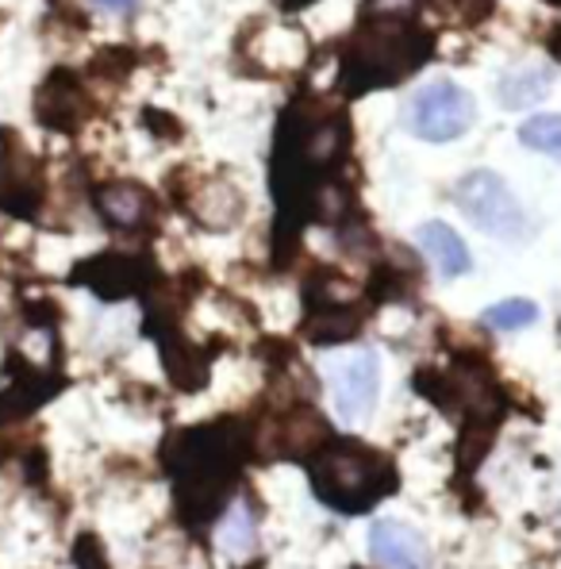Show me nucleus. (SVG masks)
Listing matches in <instances>:
<instances>
[{
	"label": "nucleus",
	"instance_id": "15",
	"mask_svg": "<svg viewBox=\"0 0 561 569\" xmlns=\"http://www.w3.org/2000/svg\"><path fill=\"white\" fill-rule=\"evenodd\" d=\"M420 247L442 278H462V273H469V266H473V258H469L465 242L458 239V231L447 228V223H439V220L423 223L420 228Z\"/></svg>",
	"mask_w": 561,
	"mask_h": 569
},
{
	"label": "nucleus",
	"instance_id": "13",
	"mask_svg": "<svg viewBox=\"0 0 561 569\" xmlns=\"http://www.w3.org/2000/svg\"><path fill=\"white\" fill-rule=\"evenodd\" d=\"M158 347H162V366H166V373H170L173 389H181V392L204 389L208 370H212V358H208L204 347L189 342L181 331L158 335Z\"/></svg>",
	"mask_w": 561,
	"mask_h": 569
},
{
	"label": "nucleus",
	"instance_id": "14",
	"mask_svg": "<svg viewBox=\"0 0 561 569\" xmlns=\"http://www.w3.org/2000/svg\"><path fill=\"white\" fill-rule=\"evenodd\" d=\"M362 308L350 305V300H334V305H312L304 320V339L315 342V347H339V342H350L358 331H362Z\"/></svg>",
	"mask_w": 561,
	"mask_h": 569
},
{
	"label": "nucleus",
	"instance_id": "10",
	"mask_svg": "<svg viewBox=\"0 0 561 569\" xmlns=\"http://www.w3.org/2000/svg\"><path fill=\"white\" fill-rule=\"evenodd\" d=\"M89 116V93L81 86L78 73L70 70H54L50 78L39 86L36 93V120L43 123L47 131H62V136H73V131L86 123Z\"/></svg>",
	"mask_w": 561,
	"mask_h": 569
},
{
	"label": "nucleus",
	"instance_id": "11",
	"mask_svg": "<svg viewBox=\"0 0 561 569\" xmlns=\"http://www.w3.org/2000/svg\"><path fill=\"white\" fill-rule=\"evenodd\" d=\"M370 550L384 569H431L423 535L400 520H377L370 527Z\"/></svg>",
	"mask_w": 561,
	"mask_h": 569
},
{
	"label": "nucleus",
	"instance_id": "1",
	"mask_svg": "<svg viewBox=\"0 0 561 569\" xmlns=\"http://www.w3.org/2000/svg\"><path fill=\"white\" fill-rule=\"evenodd\" d=\"M247 458H254V427L234 416L173 431L162 466L173 477V500L186 527H208L228 512Z\"/></svg>",
	"mask_w": 561,
	"mask_h": 569
},
{
	"label": "nucleus",
	"instance_id": "26",
	"mask_svg": "<svg viewBox=\"0 0 561 569\" xmlns=\"http://www.w3.org/2000/svg\"><path fill=\"white\" fill-rule=\"evenodd\" d=\"M308 4H315V0H281L284 12H300V8H308Z\"/></svg>",
	"mask_w": 561,
	"mask_h": 569
},
{
	"label": "nucleus",
	"instance_id": "17",
	"mask_svg": "<svg viewBox=\"0 0 561 569\" xmlns=\"http://www.w3.org/2000/svg\"><path fill=\"white\" fill-rule=\"evenodd\" d=\"M554 89V78H550L547 66H523V70H512L500 78V104L504 108H531L539 100H547V93Z\"/></svg>",
	"mask_w": 561,
	"mask_h": 569
},
{
	"label": "nucleus",
	"instance_id": "16",
	"mask_svg": "<svg viewBox=\"0 0 561 569\" xmlns=\"http://www.w3.org/2000/svg\"><path fill=\"white\" fill-rule=\"evenodd\" d=\"M186 204H189V212L197 216V220L204 223V228H212V231L231 228V223L239 220V212H242L239 192H234L228 181H212V186L197 189L186 200Z\"/></svg>",
	"mask_w": 561,
	"mask_h": 569
},
{
	"label": "nucleus",
	"instance_id": "9",
	"mask_svg": "<svg viewBox=\"0 0 561 569\" xmlns=\"http://www.w3.org/2000/svg\"><path fill=\"white\" fill-rule=\"evenodd\" d=\"M150 281H154V270H150L147 258L136 254H97L78 262L73 270V284H86L89 292H97L100 300H123V297H136V292H147Z\"/></svg>",
	"mask_w": 561,
	"mask_h": 569
},
{
	"label": "nucleus",
	"instance_id": "22",
	"mask_svg": "<svg viewBox=\"0 0 561 569\" xmlns=\"http://www.w3.org/2000/svg\"><path fill=\"white\" fill-rule=\"evenodd\" d=\"M73 558H78V569H112V566H108L104 547H100L97 535H81L78 550H73Z\"/></svg>",
	"mask_w": 561,
	"mask_h": 569
},
{
	"label": "nucleus",
	"instance_id": "27",
	"mask_svg": "<svg viewBox=\"0 0 561 569\" xmlns=\"http://www.w3.org/2000/svg\"><path fill=\"white\" fill-rule=\"evenodd\" d=\"M554 54H558V62H561V31L554 36Z\"/></svg>",
	"mask_w": 561,
	"mask_h": 569
},
{
	"label": "nucleus",
	"instance_id": "3",
	"mask_svg": "<svg viewBox=\"0 0 561 569\" xmlns=\"http://www.w3.org/2000/svg\"><path fill=\"white\" fill-rule=\"evenodd\" d=\"M312 492L342 516H362L400 489V470L384 450L362 439H331L308 462Z\"/></svg>",
	"mask_w": 561,
	"mask_h": 569
},
{
	"label": "nucleus",
	"instance_id": "12",
	"mask_svg": "<svg viewBox=\"0 0 561 569\" xmlns=\"http://www.w3.org/2000/svg\"><path fill=\"white\" fill-rule=\"evenodd\" d=\"M97 212L120 231H139L154 220V197L136 181H108L97 189Z\"/></svg>",
	"mask_w": 561,
	"mask_h": 569
},
{
	"label": "nucleus",
	"instance_id": "4",
	"mask_svg": "<svg viewBox=\"0 0 561 569\" xmlns=\"http://www.w3.org/2000/svg\"><path fill=\"white\" fill-rule=\"evenodd\" d=\"M458 208L492 239H504V242H523L527 239V216L519 208L515 192L504 186V178L489 170H473L458 181L454 189Z\"/></svg>",
	"mask_w": 561,
	"mask_h": 569
},
{
	"label": "nucleus",
	"instance_id": "6",
	"mask_svg": "<svg viewBox=\"0 0 561 569\" xmlns=\"http://www.w3.org/2000/svg\"><path fill=\"white\" fill-rule=\"evenodd\" d=\"M477 120V104L454 81H431V86L415 89L408 100V128L427 142H450L465 136Z\"/></svg>",
	"mask_w": 561,
	"mask_h": 569
},
{
	"label": "nucleus",
	"instance_id": "20",
	"mask_svg": "<svg viewBox=\"0 0 561 569\" xmlns=\"http://www.w3.org/2000/svg\"><path fill=\"white\" fill-rule=\"evenodd\" d=\"M534 320H539V308H534L531 300H500V305H492L489 312L481 316V323L492 331H519Z\"/></svg>",
	"mask_w": 561,
	"mask_h": 569
},
{
	"label": "nucleus",
	"instance_id": "2",
	"mask_svg": "<svg viewBox=\"0 0 561 569\" xmlns=\"http://www.w3.org/2000/svg\"><path fill=\"white\" fill-rule=\"evenodd\" d=\"M431 58V36L412 16H362L339 66V89L362 97L389 89Z\"/></svg>",
	"mask_w": 561,
	"mask_h": 569
},
{
	"label": "nucleus",
	"instance_id": "25",
	"mask_svg": "<svg viewBox=\"0 0 561 569\" xmlns=\"http://www.w3.org/2000/svg\"><path fill=\"white\" fill-rule=\"evenodd\" d=\"M97 8H104V12H131V8L139 4V0H93Z\"/></svg>",
	"mask_w": 561,
	"mask_h": 569
},
{
	"label": "nucleus",
	"instance_id": "18",
	"mask_svg": "<svg viewBox=\"0 0 561 569\" xmlns=\"http://www.w3.org/2000/svg\"><path fill=\"white\" fill-rule=\"evenodd\" d=\"M220 550L228 558H250L258 550V523H254V516H250V508L247 505H234L228 516H223V523H220Z\"/></svg>",
	"mask_w": 561,
	"mask_h": 569
},
{
	"label": "nucleus",
	"instance_id": "7",
	"mask_svg": "<svg viewBox=\"0 0 561 569\" xmlns=\"http://www.w3.org/2000/svg\"><path fill=\"white\" fill-rule=\"evenodd\" d=\"M328 381L334 392V412L347 423H362L373 416L377 392H381V366L373 350H354L328 366Z\"/></svg>",
	"mask_w": 561,
	"mask_h": 569
},
{
	"label": "nucleus",
	"instance_id": "19",
	"mask_svg": "<svg viewBox=\"0 0 561 569\" xmlns=\"http://www.w3.org/2000/svg\"><path fill=\"white\" fill-rule=\"evenodd\" d=\"M519 139H523V147L539 150V154L561 158V116L554 112L531 116V120L519 128Z\"/></svg>",
	"mask_w": 561,
	"mask_h": 569
},
{
	"label": "nucleus",
	"instance_id": "23",
	"mask_svg": "<svg viewBox=\"0 0 561 569\" xmlns=\"http://www.w3.org/2000/svg\"><path fill=\"white\" fill-rule=\"evenodd\" d=\"M28 320L36 323V328H47V323L58 320V308L50 305V300H36V305L28 308Z\"/></svg>",
	"mask_w": 561,
	"mask_h": 569
},
{
	"label": "nucleus",
	"instance_id": "21",
	"mask_svg": "<svg viewBox=\"0 0 561 569\" xmlns=\"http://www.w3.org/2000/svg\"><path fill=\"white\" fill-rule=\"evenodd\" d=\"M131 66H136V54H131L128 47H108V50H100V54L93 58V66H89V70H93L97 78L123 81L131 73Z\"/></svg>",
	"mask_w": 561,
	"mask_h": 569
},
{
	"label": "nucleus",
	"instance_id": "8",
	"mask_svg": "<svg viewBox=\"0 0 561 569\" xmlns=\"http://www.w3.org/2000/svg\"><path fill=\"white\" fill-rule=\"evenodd\" d=\"M47 197V181L39 162L20 147L12 136H4L0 150V212L16 216V220H36Z\"/></svg>",
	"mask_w": 561,
	"mask_h": 569
},
{
	"label": "nucleus",
	"instance_id": "5",
	"mask_svg": "<svg viewBox=\"0 0 561 569\" xmlns=\"http://www.w3.org/2000/svg\"><path fill=\"white\" fill-rule=\"evenodd\" d=\"M334 439L328 420L312 405H292L266 427H254V458L262 462H312Z\"/></svg>",
	"mask_w": 561,
	"mask_h": 569
},
{
	"label": "nucleus",
	"instance_id": "24",
	"mask_svg": "<svg viewBox=\"0 0 561 569\" xmlns=\"http://www.w3.org/2000/svg\"><path fill=\"white\" fill-rule=\"evenodd\" d=\"M142 120H147V128H154V131H162V136H178V123L170 120V116H162V112H147L142 116Z\"/></svg>",
	"mask_w": 561,
	"mask_h": 569
}]
</instances>
